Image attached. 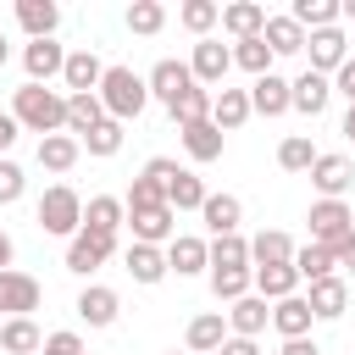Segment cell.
Segmentation results:
<instances>
[{
  "label": "cell",
  "mask_w": 355,
  "mask_h": 355,
  "mask_svg": "<svg viewBox=\"0 0 355 355\" xmlns=\"http://www.w3.org/2000/svg\"><path fill=\"white\" fill-rule=\"evenodd\" d=\"M11 116H17V128L50 139V133L67 128V94H55V89H44V83H22V89L11 94Z\"/></svg>",
  "instance_id": "cell-1"
},
{
  "label": "cell",
  "mask_w": 355,
  "mask_h": 355,
  "mask_svg": "<svg viewBox=\"0 0 355 355\" xmlns=\"http://www.w3.org/2000/svg\"><path fill=\"white\" fill-rule=\"evenodd\" d=\"M94 94H100V105H105L111 122H128V116H139L150 105V89H144V78L133 67H105V78H100Z\"/></svg>",
  "instance_id": "cell-2"
},
{
  "label": "cell",
  "mask_w": 355,
  "mask_h": 355,
  "mask_svg": "<svg viewBox=\"0 0 355 355\" xmlns=\"http://www.w3.org/2000/svg\"><path fill=\"white\" fill-rule=\"evenodd\" d=\"M39 227L44 233H55V239H72L78 227H83V200H78V189L72 183H50L44 194H39Z\"/></svg>",
  "instance_id": "cell-3"
},
{
  "label": "cell",
  "mask_w": 355,
  "mask_h": 355,
  "mask_svg": "<svg viewBox=\"0 0 355 355\" xmlns=\"http://www.w3.org/2000/svg\"><path fill=\"white\" fill-rule=\"evenodd\" d=\"M116 255V239L111 233H94V227H78L72 239H67V272H78V277H89V272H100L105 261Z\"/></svg>",
  "instance_id": "cell-4"
},
{
  "label": "cell",
  "mask_w": 355,
  "mask_h": 355,
  "mask_svg": "<svg viewBox=\"0 0 355 355\" xmlns=\"http://www.w3.org/2000/svg\"><path fill=\"white\" fill-rule=\"evenodd\" d=\"M227 67H233V50L222 44V39H200L194 44V55H189V72H194V83L200 89H222V78H227Z\"/></svg>",
  "instance_id": "cell-5"
},
{
  "label": "cell",
  "mask_w": 355,
  "mask_h": 355,
  "mask_svg": "<svg viewBox=\"0 0 355 355\" xmlns=\"http://www.w3.org/2000/svg\"><path fill=\"white\" fill-rule=\"evenodd\" d=\"M128 227H133V244H172L178 239V211L172 205H144V211H128Z\"/></svg>",
  "instance_id": "cell-6"
},
{
  "label": "cell",
  "mask_w": 355,
  "mask_h": 355,
  "mask_svg": "<svg viewBox=\"0 0 355 355\" xmlns=\"http://www.w3.org/2000/svg\"><path fill=\"white\" fill-rule=\"evenodd\" d=\"M305 222H311V244H327V250H333V244L355 227V211H349L344 200H316Z\"/></svg>",
  "instance_id": "cell-7"
},
{
  "label": "cell",
  "mask_w": 355,
  "mask_h": 355,
  "mask_svg": "<svg viewBox=\"0 0 355 355\" xmlns=\"http://www.w3.org/2000/svg\"><path fill=\"white\" fill-rule=\"evenodd\" d=\"M305 55H311V72L333 78V72L349 61V39H344L338 28H316V33H305Z\"/></svg>",
  "instance_id": "cell-8"
},
{
  "label": "cell",
  "mask_w": 355,
  "mask_h": 355,
  "mask_svg": "<svg viewBox=\"0 0 355 355\" xmlns=\"http://www.w3.org/2000/svg\"><path fill=\"white\" fill-rule=\"evenodd\" d=\"M39 311V277H28V272H0V316L11 322V316H33Z\"/></svg>",
  "instance_id": "cell-9"
},
{
  "label": "cell",
  "mask_w": 355,
  "mask_h": 355,
  "mask_svg": "<svg viewBox=\"0 0 355 355\" xmlns=\"http://www.w3.org/2000/svg\"><path fill=\"white\" fill-rule=\"evenodd\" d=\"M327 100H333V78H322V72H311V67L288 83V111L322 116V111H327Z\"/></svg>",
  "instance_id": "cell-10"
},
{
  "label": "cell",
  "mask_w": 355,
  "mask_h": 355,
  "mask_svg": "<svg viewBox=\"0 0 355 355\" xmlns=\"http://www.w3.org/2000/svg\"><path fill=\"white\" fill-rule=\"evenodd\" d=\"M144 89H150V100H166V105H172L183 89H194V72H189V61H172V55H166V61L150 67Z\"/></svg>",
  "instance_id": "cell-11"
},
{
  "label": "cell",
  "mask_w": 355,
  "mask_h": 355,
  "mask_svg": "<svg viewBox=\"0 0 355 355\" xmlns=\"http://www.w3.org/2000/svg\"><path fill=\"white\" fill-rule=\"evenodd\" d=\"M311 183L322 189V200H344V189L355 183V161L349 155H316L311 161Z\"/></svg>",
  "instance_id": "cell-12"
},
{
  "label": "cell",
  "mask_w": 355,
  "mask_h": 355,
  "mask_svg": "<svg viewBox=\"0 0 355 355\" xmlns=\"http://www.w3.org/2000/svg\"><path fill=\"white\" fill-rule=\"evenodd\" d=\"M222 316H227V333H233V338H261V333H266V322H272V311H266V300H261V294L233 300Z\"/></svg>",
  "instance_id": "cell-13"
},
{
  "label": "cell",
  "mask_w": 355,
  "mask_h": 355,
  "mask_svg": "<svg viewBox=\"0 0 355 355\" xmlns=\"http://www.w3.org/2000/svg\"><path fill=\"white\" fill-rule=\"evenodd\" d=\"M22 67H28V83H50V78H61V67H67V50H61L55 39H28V50H22Z\"/></svg>",
  "instance_id": "cell-14"
},
{
  "label": "cell",
  "mask_w": 355,
  "mask_h": 355,
  "mask_svg": "<svg viewBox=\"0 0 355 355\" xmlns=\"http://www.w3.org/2000/svg\"><path fill=\"white\" fill-rule=\"evenodd\" d=\"M100 78H105V61H100L94 50H67L61 83H67L72 94H94V89H100Z\"/></svg>",
  "instance_id": "cell-15"
},
{
  "label": "cell",
  "mask_w": 355,
  "mask_h": 355,
  "mask_svg": "<svg viewBox=\"0 0 355 355\" xmlns=\"http://www.w3.org/2000/svg\"><path fill=\"white\" fill-rule=\"evenodd\" d=\"M294 250H300V244H294L283 227H266V233L250 239V272H255V266H294Z\"/></svg>",
  "instance_id": "cell-16"
},
{
  "label": "cell",
  "mask_w": 355,
  "mask_h": 355,
  "mask_svg": "<svg viewBox=\"0 0 355 355\" xmlns=\"http://www.w3.org/2000/svg\"><path fill=\"white\" fill-rule=\"evenodd\" d=\"M211 266V244L205 239H189V233H178L172 244H166V272H178V277H194V272H205Z\"/></svg>",
  "instance_id": "cell-17"
},
{
  "label": "cell",
  "mask_w": 355,
  "mask_h": 355,
  "mask_svg": "<svg viewBox=\"0 0 355 355\" xmlns=\"http://www.w3.org/2000/svg\"><path fill=\"white\" fill-rule=\"evenodd\" d=\"M222 338H227V316H222V311H200V316L189 322V333H183L189 355H216Z\"/></svg>",
  "instance_id": "cell-18"
},
{
  "label": "cell",
  "mask_w": 355,
  "mask_h": 355,
  "mask_svg": "<svg viewBox=\"0 0 355 355\" xmlns=\"http://www.w3.org/2000/svg\"><path fill=\"white\" fill-rule=\"evenodd\" d=\"M17 22H22L28 39H55L61 6H55V0H17Z\"/></svg>",
  "instance_id": "cell-19"
},
{
  "label": "cell",
  "mask_w": 355,
  "mask_h": 355,
  "mask_svg": "<svg viewBox=\"0 0 355 355\" xmlns=\"http://www.w3.org/2000/svg\"><path fill=\"white\" fill-rule=\"evenodd\" d=\"M250 116H255V111H250V94H244V89H227V83H222V89L211 94V122H216L222 133L244 128Z\"/></svg>",
  "instance_id": "cell-20"
},
{
  "label": "cell",
  "mask_w": 355,
  "mask_h": 355,
  "mask_svg": "<svg viewBox=\"0 0 355 355\" xmlns=\"http://www.w3.org/2000/svg\"><path fill=\"white\" fill-rule=\"evenodd\" d=\"M116 311H122V300H116V288H105V283H89V288L78 294V316H83L89 327H111Z\"/></svg>",
  "instance_id": "cell-21"
},
{
  "label": "cell",
  "mask_w": 355,
  "mask_h": 355,
  "mask_svg": "<svg viewBox=\"0 0 355 355\" xmlns=\"http://www.w3.org/2000/svg\"><path fill=\"white\" fill-rule=\"evenodd\" d=\"M244 94H250V111H261V116H283L288 111V78H277V72L255 78Z\"/></svg>",
  "instance_id": "cell-22"
},
{
  "label": "cell",
  "mask_w": 355,
  "mask_h": 355,
  "mask_svg": "<svg viewBox=\"0 0 355 355\" xmlns=\"http://www.w3.org/2000/svg\"><path fill=\"white\" fill-rule=\"evenodd\" d=\"M305 305H311V316H322V322H338V316H344V305H349V288H344V277H322V283H311Z\"/></svg>",
  "instance_id": "cell-23"
},
{
  "label": "cell",
  "mask_w": 355,
  "mask_h": 355,
  "mask_svg": "<svg viewBox=\"0 0 355 355\" xmlns=\"http://www.w3.org/2000/svg\"><path fill=\"white\" fill-rule=\"evenodd\" d=\"M311 305H305V294H288V300H277L272 305V327L283 333V338H311Z\"/></svg>",
  "instance_id": "cell-24"
},
{
  "label": "cell",
  "mask_w": 355,
  "mask_h": 355,
  "mask_svg": "<svg viewBox=\"0 0 355 355\" xmlns=\"http://www.w3.org/2000/svg\"><path fill=\"white\" fill-rule=\"evenodd\" d=\"M222 28L233 33V44H239V39H261V28H266V6H255V0L222 6Z\"/></svg>",
  "instance_id": "cell-25"
},
{
  "label": "cell",
  "mask_w": 355,
  "mask_h": 355,
  "mask_svg": "<svg viewBox=\"0 0 355 355\" xmlns=\"http://www.w3.org/2000/svg\"><path fill=\"white\" fill-rule=\"evenodd\" d=\"M200 216H205V227H211V239H222V233H239V222H244V205H239L233 194H205V205H200Z\"/></svg>",
  "instance_id": "cell-26"
},
{
  "label": "cell",
  "mask_w": 355,
  "mask_h": 355,
  "mask_svg": "<svg viewBox=\"0 0 355 355\" xmlns=\"http://www.w3.org/2000/svg\"><path fill=\"white\" fill-rule=\"evenodd\" d=\"M261 39H266L272 55H300V50H305V28H300L294 17H266Z\"/></svg>",
  "instance_id": "cell-27"
},
{
  "label": "cell",
  "mask_w": 355,
  "mask_h": 355,
  "mask_svg": "<svg viewBox=\"0 0 355 355\" xmlns=\"http://www.w3.org/2000/svg\"><path fill=\"white\" fill-rule=\"evenodd\" d=\"M100 122H105V105H100V94H67V133H72V139L94 133Z\"/></svg>",
  "instance_id": "cell-28"
},
{
  "label": "cell",
  "mask_w": 355,
  "mask_h": 355,
  "mask_svg": "<svg viewBox=\"0 0 355 355\" xmlns=\"http://www.w3.org/2000/svg\"><path fill=\"white\" fill-rule=\"evenodd\" d=\"M183 133V150H189V161H216L222 155V128L216 122H189V128H178Z\"/></svg>",
  "instance_id": "cell-29"
},
{
  "label": "cell",
  "mask_w": 355,
  "mask_h": 355,
  "mask_svg": "<svg viewBox=\"0 0 355 355\" xmlns=\"http://www.w3.org/2000/svg\"><path fill=\"white\" fill-rule=\"evenodd\" d=\"M78 155H83V144H78L72 133H50V139H39V166H44V172H72Z\"/></svg>",
  "instance_id": "cell-30"
},
{
  "label": "cell",
  "mask_w": 355,
  "mask_h": 355,
  "mask_svg": "<svg viewBox=\"0 0 355 355\" xmlns=\"http://www.w3.org/2000/svg\"><path fill=\"white\" fill-rule=\"evenodd\" d=\"M122 222H128V205H122L116 194H94V200L83 205V227H94V233H111V239H116Z\"/></svg>",
  "instance_id": "cell-31"
},
{
  "label": "cell",
  "mask_w": 355,
  "mask_h": 355,
  "mask_svg": "<svg viewBox=\"0 0 355 355\" xmlns=\"http://www.w3.org/2000/svg\"><path fill=\"white\" fill-rule=\"evenodd\" d=\"M205 272H250V239H239V233L211 239V266Z\"/></svg>",
  "instance_id": "cell-32"
},
{
  "label": "cell",
  "mask_w": 355,
  "mask_h": 355,
  "mask_svg": "<svg viewBox=\"0 0 355 355\" xmlns=\"http://www.w3.org/2000/svg\"><path fill=\"white\" fill-rule=\"evenodd\" d=\"M128 277H133V283H161V277H166V250H155V244H128Z\"/></svg>",
  "instance_id": "cell-33"
},
{
  "label": "cell",
  "mask_w": 355,
  "mask_h": 355,
  "mask_svg": "<svg viewBox=\"0 0 355 355\" xmlns=\"http://www.w3.org/2000/svg\"><path fill=\"white\" fill-rule=\"evenodd\" d=\"M250 277H255V294H261V300H272V305H277V300H288V294L300 288V272H294V266H255Z\"/></svg>",
  "instance_id": "cell-34"
},
{
  "label": "cell",
  "mask_w": 355,
  "mask_h": 355,
  "mask_svg": "<svg viewBox=\"0 0 355 355\" xmlns=\"http://www.w3.org/2000/svg\"><path fill=\"white\" fill-rule=\"evenodd\" d=\"M39 344H44V333L33 327V316H11L0 327V349L6 355H39Z\"/></svg>",
  "instance_id": "cell-35"
},
{
  "label": "cell",
  "mask_w": 355,
  "mask_h": 355,
  "mask_svg": "<svg viewBox=\"0 0 355 355\" xmlns=\"http://www.w3.org/2000/svg\"><path fill=\"white\" fill-rule=\"evenodd\" d=\"M166 111H172V122H178V128H189V122H211V89H200V83H194V89H183Z\"/></svg>",
  "instance_id": "cell-36"
},
{
  "label": "cell",
  "mask_w": 355,
  "mask_h": 355,
  "mask_svg": "<svg viewBox=\"0 0 355 355\" xmlns=\"http://www.w3.org/2000/svg\"><path fill=\"white\" fill-rule=\"evenodd\" d=\"M205 194H211V189H205V183H200L189 166H183V172L166 183V205H172V211H200V205H205Z\"/></svg>",
  "instance_id": "cell-37"
},
{
  "label": "cell",
  "mask_w": 355,
  "mask_h": 355,
  "mask_svg": "<svg viewBox=\"0 0 355 355\" xmlns=\"http://www.w3.org/2000/svg\"><path fill=\"white\" fill-rule=\"evenodd\" d=\"M305 33H316V28H338V0H294V11H288Z\"/></svg>",
  "instance_id": "cell-38"
},
{
  "label": "cell",
  "mask_w": 355,
  "mask_h": 355,
  "mask_svg": "<svg viewBox=\"0 0 355 355\" xmlns=\"http://www.w3.org/2000/svg\"><path fill=\"white\" fill-rule=\"evenodd\" d=\"M294 272H300L305 283L333 277V250H327V244H300V250H294Z\"/></svg>",
  "instance_id": "cell-39"
},
{
  "label": "cell",
  "mask_w": 355,
  "mask_h": 355,
  "mask_svg": "<svg viewBox=\"0 0 355 355\" xmlns=\"http://www.w3.org/2000/svg\"><path fill=\"white\" fill-rule=\"evenodd\" d=\"M178 22H183L189 33H200V39H205V33L222 22V6H216V0H183V6H178Z\"/></svg>",
  "instance_id": "cell-40"
},
{
  "label": "cell",
  "mask_w": 355,
  "mask_h": 355,
  "mask_svg": "<svg viewBox=\"0 0 355 355\" xmlns=\"http://www.w3.org/2000/svg\"><path fill=\"white\" fill-rule=\"evenodd\" d=\"M316 155H322V150H316L305 133H288V139L277 144V166H283V172H311V161H316Z\"/></svg>",
  "instance_id": "cell-41"
},
{
  "label": "cell",
  "mask_w": 355,
  "mask_h": 355,
  "mask_svg": "<svg viewBox=\"0 0 355 355\" xmlns=\"http://www.w3.org/2000/svg\"><path fill=\"white\" fill-rule=\"evenodd\" d=\"M233 67H244L250 78H266V72H272V50H266V39H239V44H233Z\"/></svg>",
  "instance_id": "cell-42"
},
{
  "label": "cell",
  "mask_w": 355,
  "mask_h": 355,
  "mask_svg": "<svg viewBox=\"0 0 355 355\" xmlns=\"http://www.w3.org/2000/svg\"><path fill=\"white\" fill-rule=\"evenodd\" d=\"M128 28L144 33V39L161 33V28H166V6H161V0H133V6H128Z\"/></svg>",
  "instance_id": "cell-43"
},
{
  "label": "cell",
  "mask_w": 355,
  "mask_h": 355,
  "mask_svg": "<svg viewBox=\"0 0 355 355\" xmlns=\"http://www.w3.org/2000/svg\"><path fill=\"white\" fill-rule=\"evenodd\" d=\"M78 144H83L89 155H100V161H105V155H116V150H122V122H111V116H105V122H100L94 133H83Z\"/></svg>",
  "instance_id": "cell-44"
},
{
  "label": "cell",
  "mask_w": 355,
  "mask_h": 355,
  "mask_svg": "<svg viewBox=\"0 0 355 355\" xmlns=\"http://www.w3.org/2000/svg\"><path fill=\"white\" fill-rule=\"evenodd\" d=\"M250 283H255L250 272H211V294H216V300H227V305H233V300H244V294H250Z\"/></svg>",
  "instance_id": "cell-45"
},
{
  "label": "cell",
  "mask_w": 355,
  "mask_h": 355,
  "mask_svg": "<svg viewBox=\"0 0 355 355\" xmlns=\"http://www.w3.org/2000/svg\"><path fill=\"white\" fill-rule=\"evenodd\" d=\"M122 205H128V211H144V205H166V189H161V183H150V178H144V172H139V178H133V189H128V200H122Z\"/></svg>",
  "instance_id": "cell-46"
},
{
  "label": "cell",
  "mask_w": 355,
  "mask_h": 355,
  "mask_svg": "<svg viewBox=\"0 0 355 355\" xmlns=\"http://www.w3.org/2000/svg\"><path fill=\"white\" fill-rule=\"evenodd\" d=\"M22 189H28L22 166H17L11 155H0V205H17V200H22Z\"/></svg>",
  "instance_id": "cell-47"
},
{
  "label": "cell",
  "mask_w": 355,
  "mask_h": 355,
  "mask_svg": "<svg viewBox=\"0 0 355 355\" xmlns=\"http://www.w3.org/2000/svg\"><path fill=\"white\" fill-rule=\"evenodd\" d=\"M39 355H83V338H78L72 327H61V333H44Z\"/></svg>",
  "instance_id": "cell-48"
},
{
  "label": "cell",
  "mask_w": 355,
  "mask_h": 355,
  "mask_svg": "<svg viewBox=\"0 0 355 355\" xmlns=\"http://www.w3.org/2000/svg\"><path fill=\"white\" fill-rule=\"evenodd\" d=\"M178 172H183V166H178L172 155H155V161H144V178H150V183H161V189H166Z\"/></svg>",
  "instance_id": "cell-49"
},
{
  "label": "cell",
  "mask_w": 355,
  "mask_h": 355,
  "mask_svg": "<svg viewBox=\"0 0 355 355\" xmlns=\"http://www.w3.org/2000/svg\"><path fill=\"white\" fill-rule=\"evenodd\" d=\"M333 94H344V100L355 105V61H344V67L333 72Z\"/></svg>",
  "instance_id": "cell-50"
},
{
  "label": "cell",
  "mask_w": 355,
  "mask_h": 355,
  "mask_svg": "<svg viewBox=\"0 0 355 355\" xmlns=\"http://www.w3.org/2000/svg\"><path fill=\"white\" fill-rule=\"evenodd\" d=\"M333 266H349V272H355V227H349V233L333 244Z\"/></svg>",
  "instance_id": "cell-51"
},
{
  "label": "cell",
  "mask_w": 355,
  "mask_h": 355,
  "mask_svg": "<svg viewBox=\"0 0 355 355\" xmlns=\"http://www.w3.org/2000/svg\"><path fill=\"white\" fill-rule=\"evenodd\" d=\"M216 355H261V344H255V338H233V333H227Z\"/></svg>",
  "instance_id": "cell-52"
},
{
  "label": "cell",
  "mask_w": 355,
  "mask_h": 355,
  "mask_svg": "<svg viewBox=\"0 0 355 355\" xmlns=\"http://www.w3.org/2000/svg\"><path fill=\"white\" fill-rule=\"evenodd\" d=\"M17 133H22V128H17V116H11V111H0V155L17 144Z\"/></svg>",
  "instance_id": "cell-53"
},
{
  "label": "cell",
  "mask_w": 355,
  "mask_h": 355,
  "mask_svg": "<svg viewBox=\"0 0 355 355\" xmlns=\"http://www.w3.org/2000/svg\"><path fill=\"white\" fill-rule=\"evenodd\" d=\"M277 355H322V349H316V338H283Z\"/></svg>",
  "instance_id": "cell-54"
},
{
  "label": "cell",
  "mask_w": 355,
  "mask_h": 355,
  "mask_svg": "<svg viewBox=\"0 0 355 355\" xmlns=\"http://www.w3.org/2000/svg\"><path fill=\"white\" fill-rule=\"evenodd\" d=\"M11 255H17V244H11V233L0 227V272H11Z\"/></svg>",
  "instance_id": "cell-55"
},
{
  "label": "cell",
  "mask_w": 355,
  "mask_h": 355,
  "mask_svg": "<svg viewBox=\"0 0 355 355\" xmlns=\"http://www.w3.org/2000/svg\"><path fill=\"white\" fill-rule=\"evenodd\" d=\"M344 133H349V139H355V105H349V111H344Z\"/></svg>",
  "instance_id": "cell-56"
},
{
  "label": "cell",
  "mask_w": 355,
  "mask_h": 355,
  "mask_svg": "<svg viewBox=\"0 0 355 355\" xmlns=\"http://www.w3.org/2000/svg\"><path fill=\"white\" fill-rule=\"evenodd\" d=\"M338 17H349V22H355V0H344V6H338Z\"/></svg>",
  "instance_id": "cell-57"
},
{
  "label": "cell",
  "mask_w": 355,
  "mask_h": 355,
  "mask_svg": "<svg viewBox=\"0 0 355 355\" xmlns=\"http://www.w3.org/2000/svg\"><path fill=\"white\" fill-rule=\"evenodd\" d=\"M6 55H11V44H6V33H0V67H6Z\"/></svg>",
  "instance_id": "cell-58"
},
{
  "label": "cell",
  "mask_w": 355,
  "mask_h": 355,
  "mask_svg": "<svg viewBox=\"0 0 355 355\" xmlns=\"http://www.w3.org/2000/svg\"><path fill=\"white\" fill-rule=\"evenodd\" d=\"M0 327H6V316H0Z\"/></svg>",
  "instance_id": "cell-59"
},
{
  "label": "cell",
  "mask_w": 355,
  "mask_h": 355,
  "mask_svg": "<svg viewBox=\"0 0 355 355\" xmlns=\"http://www.w3.org/2000/svg\"><path fill=\"white\" fill-rule=\"evenodd\" d=\"M172 355H178V349H172Z\"/></svg>",
  "instance_id": "cell-60"
}]
</instances>
